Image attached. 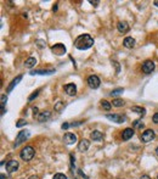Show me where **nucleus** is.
Segmentation results:
<instances>
[{"mask_svg":"<svg viewBox=\"0 0 158 179\" xmlns=\"http://www.w3.org/2000/svg\"><path fill=\"white\" fill-rule=\"evenodd\" d=\"M94 45V39L90 34H81L74 42V46L78 50H86Z\"/></svg>","mask_w":158,"mask_h":179,"instance_id":"obj_1","label":"nucleus"},{"mask_svg":"<svg viewBox=\"0 0 158 179\" xmlns=\"http://www.w3.org/2000/svg\"><path fill=\"white\" fill-rule=\"evenodd\" d=\"M34 155H35V150H34V148H32V146H26L24 149H22V151H21V154H20V156H21V159L23 160V161H31L33 157H34Z\"/></svg>","mask_w":158,"mask_h":179,"instance_id":"obj_2","label":"nucleus"},{"mask_svg":"<svg viewBox=\"0 0 158 179\" xmlns=\"http://www.w3.org/2000/svg\"><path fill=\"white\" fill-rule=\"evenodd\" d=\"M155 137H156V134H155V130L153 129H146L142 134H141V140H142V143H150V141H152L153 139H155Z\"/></svg>","mask_w":158,"mask_h":179,"instance_id":"obj_3","label":"nucleus"},{"mask_svg":"<svg viewBox=\"0 0 158 179\" xmlns=\"http://www.w3.org/2000/svg\"><path fill=\"white\" fill-rule=\"evenodd\" d=\"M29 138V130H22L18 133L16 140H15V148H17L20 144H22L24 140H27Z\"/></svg>","mask_w":158,"mask_h":179,"instance_id":"obj_4","label":"nucleus"},{"mask_svg":"<svg viewBox=\"0 0 158 179\" xmlns=\"http://www.w3.org/2000/svg\"><path fill=\"white\" fill-rule=\"evenodd\" d=\"M86 83H88V86L91 88V89H97L99 87H100V78L97 77V76H90V77H88V81H86Z\"/></svg>","mask_w":158,"mask_h":179,"instance_id":"obj_5","label":"nucleus"},{"mask_svg":"<svg viewBox=\"0 0 158 179\" xmlns=\"http://www.w3.org/2000/svg\"><path fill=\"white\" fill-rule=\"evenodd\" d=\"M51 51H52L55 55L61 56V55L66 54V46H65L63 44H61V43H57V44H55V45L51 46Z\"/></svg>","mask_w":158,"mask_h":179,"instance_id":"obj_6","label":"nucleus"},{"mask_svg":"<svg viewBox=\"0 0 158 179\" xmlns=\"http://www.w3.org/2000/svg\"><path fill=\"white\" fill-rule=\"evenodd\" d=\"M153 70H155V64H153V61L146 60V61L142 64V71H144V73L150 75L151 72H153Z\"/></svg>","mask_w":158,"mask_h":179,"instance_id":"obj_7","label":"nucleus"},{"mask_svg":"<svg viewBox=\"0 0 158 179\" xmlns=\"http://www.w3.org/2000/svg\"><path fill=\"white\" fill-rule=\"evenodd\" d=\"M106 118L112 121V122H114V123H124L125 119H127L125 116H122V115H110V113L106 116Z\"/></svg>","mask_w":158,"mask_h":179,"instance_id":"obj_8","label":"nucleus"},{"mask_svg":"<svg viewBox=\"0 0 158 179\" xmlns=\"http://www.w3.org/2000/svg\"><path fill=\"white\" fill-rule=\"evenodd\" d=\"M63 141L67 145H73V144L77 143V135L73 134V133H66L65 137H63Z\"/></svg>","mask_w":158,"mask_h":179,"instance_id":"obj_9","label":"nucleus"},{"mask_svg":"<svg viewBox=\"0 0 158 179\" xmlns=\"http://www.w3.org/2000/svg\"><path fill=\"white\" fill-rule=\"evenodd\" d=\"M18 167H20L18 161H16V160H10V161L7 162V165H6V171H7L9 173H13V172H16V171L18 170Z\"/></svg>","mask_w":158,"mask_h":179,"instance_id":"obj_10","label":"nucleus"},{"mask_svg":"<svg viewBox=\"0 0 158 179\" xmlns=\"http://www.w3.org/2000/svg\"><path fill=\"white\" fill-rule=\"evenodd\" d=\"M90 146V141L88 139H81L78 143V150L80 152H85Z\"/></svg>","mask_w":158,"mask_h":179,"instance_id":"obj_11","label":"nucleus"},{"mask_svg":"<svg viewBox=\"0 0 158 179\" xmlns=\"http://www.w3.org/2000/svg\"><path fill=\"white\" fill-rule=\"evenodd\" d=\"M65 91H66L70 96H74V95L77 94V87H76V84H73V83L66 84V86H65Z\"/></svg>","mask_w":158,"mask_h":179,"instance_id":"obj_12","label":"nucleus"},{"mask_svg":"<svg viewBox=\"0 0 158 179\" xmlns=\"http://www.w3.org/2000/svg\"><path fill=\"white\" fill-rule=\"evenodd\" d=\"M135 44H136V42H135V39L131 38V37H127V38H124V40H123V45H124L125 48H128V49L134 48Z\"/></svg>","mask_w":158,"mask_h":179,"instance_id":"obj_13","label":"nucleus"},{"mask_svg":"<svg viewBox=\"0 0 158 179\" xmlns=\"http://www.w3.org/2000/svg\"><path fill=\"white\" fill-rule=\"evenodd\" d=\"M133 135H134V129H131V128H125V129L123 130V133H122V139L127 141V140L131 139Z\"/></svg>","mask_w":158,"mask_h":179,"instance_id":"obj_14","label":"nucleus"},{"mask_svg":"<svg viewBox=\"0 0 158 179\" xmlns=\"http://www.w3.org/2000/svg\"><path fill=\"white\" fill-rule=\"evenodd\" d=\"M55 73V70H35V71H32L31 75L34 76V75H41V76H49V75H52Z\"/></svg>","mask_w":158,"mask_h":179,"instance_id":"obj_15","label":"nucleus"},{"mask_svg":"<svg viewBox=\"0 0 158 179\" xmlns=\"http://www.w3.org/2000/svg\"><path fill=\"white\" fill-rule=\"evenodd\" d=\"M117 28H118V31H119L120 33H127V32L129 31V24H128V22H125V21H120V22H118Z\"/></svg>","mask_w":158,"mask_h":179,"instance_id":"obj_16","label":"nucleus"},{"mask_svg":"<svg viewBox=\"0 0 158 179\" xmlns=\"http://www.w3.org/2000/svg\"><path fill=\"white\" fill-rule=\"evenodd\" d=\"M90 138H91V140H94V141H100V140L103 139V134H102L101 132H99V130H94V132H91Z\"/></svg>","mask_w":158,"mask_h":179,"instance_id":"obj_17","label":"nucleus"},{"mask_svg":"<svg viewBox=\"0 0 158 179\" xmlns=\"http://www.w3.org/2000/svg\"><path fill=\"white\" fill-rule=\"evenodd\" d=\"M50 116H51V112H50V111L40 112V115L38 116V121H39V122H45V121H48V119L50 118Z\"/></svg>","mask_w":158,"mask_h":179,"instance_id":"obj_18","label":"nucleus"},{"mask_svg":"<svg viewBox=\"0 0 158 179\" xmlns=\"http://www.w3.org/2000/svg\"><path fill=\"white\" fill-rule=\"evenodd\" d=\"M21 81H22V76H17V77H16V78H15V79H13V81L11 82V84H10V86L7 87L6 91H7V93H10L11 90L13 89V88H15V87H16V86H17V84H18V83L21 82Z\"/></svg>","mask_w":158,"mask_h":179,"instance_id":"obj_19","label":"nucleus"},{"mask_svg":"<svg viewBox=\"0 0 158 179\" xmlns=\"http://www.w3.org/2000/svg\"><path fill=\"white\" fill-rule=\"evenodd\" d=\"M35 64H37L35 57H28V59L26 60V62H24V66H26L27 68H32V67L35 66Z\"/></svg>","mask_w":158,"mask_h":179,"instance_id":"obj_20","label":"nucleus"},{"mask_svg":"<svg viewBox=\"0 0 158 179\" xmlns=\"http://www.w3.org/2000/svg\"><path fill=\"white\" fill-rule=\"evenodd\" d=\"M131 111L135 112V113H139V115H141V116H144V115L146 113V110H145L144 107H140V106H133V107H131Z\"/></svg>","mask_w":158,"mask_h":179,"instance_id":"obj_21","label":"nucleus"},{"mask_svg":"<svg viewBox=\"0 0 158 179\" xmlns=\"http://www.w3.org/2000/svg\"><path fill=\"white\" fill-rule=\"evenodd\" d=\"M124 100L123 99H119V97H116L113 101H112V105L114 106V107H122V106H124Z\"/></svg>","mask_w":158,"mask_h":179,"instance_id":"obj_22","label":"nucleus"},{"mask_svg":"<svg viewBox=\"0 0 158 179\" xmlns=\"http://www.w3.org/2000/svg\"><path fill=\"white\" fill-rule=\"evenodd\" d=\"M101 107H102L103 110H106V111H110L111 107H112V104L108 102L107 100H101Z\"/></svg>","mask_w":158,"mask_h":179,"instance_id":"obj_23","label":"nucleus"},{"mask_svg":"<svg viewBox=\"0 0 158 179\" xmlns=\"http://www.w3.org/2000/svg\"><path fill=\"white\" fill-rule=\"evenodd\" d=\"M124 91L123 88H117V89H113L111 91V96H118L119 94H122Z\"/></svg>","mask_w":158,"mask_h":179,"instance_id":"obj_24","label":"nucleus"},{"mask_svg":"<svg viewBox=\"0 0 158 179\" xmlns=\"http://www.w3.org/2000/svg\"><path fill=\"white\" fill-rule=\"evenodd\" d=\"M27 124V122L23 119V118H20L18 121H17V123H16V127L17 128H21V127H23V126H26Z\"/></svg>","mask_w":158,"mask_h":179,"instance_id":"obj_25","label":"nucleus"},{"mask_svg":"<svg viewBox=\"0 0 158 179\" xmlns=\"http://www.w3.org/2000/svg\"><path fill=\"white\" fill-rule=\"evenodd\" d=\"M52 179H67V176L63 174V173H56Z\"/></svg>","mask_w":158,"mask_h":179,"instance_id":"obj_26","label":"nucleus"},{"mask_svg":"<svg viewBox=\"0 0 158 179\" xmlns=\"http://www.w3.org/2000/svg\"><path fill=\"white\" fill-rule=\"evenodd\" d=\"M134 127L141 129V128H144V123H142L141 121H135V122H134Z\"/></svg>","mask_w":158,"mask_h":179,"instance_id":"obj_27","label":"nucleus"},{"mask_svg":"<svg viewBox=\"0 0 158 179\" xmlns=\"http://www.w3.org/2000/svg\"><path fill=\"white\" fill-rule=\"evenodd\" d=\"M39 91H40V90H35V91H34V94H32V95L28 97V100H29V101H32L33 99H35V97L39 95Z\"/></svg>","mask_w":158,"mask_h":179,"instance_id":"obj_28","label":"nucleus"},{"mask_svg":"<svg viewBox=\"0 0 158 179\" xmlns=\"http://www.w3.org/2000/svg\"><path fill=\"white\" fill-rule=\"evenodd\" d=\"M6 101H7V96L2 94V95H1V106H2V107H4V105L6 104Z\"/></svg>","mask_w":158,"mask_h":179,"instance_id":"obj_29","label":"nucleus"},{"mask_svg":"<svg viewBox=\"0 0 158 179\" xmlns=\"http://www.w3.org/2000/svg\"><path fill=\"white\" fill-rule=\"evenodd\" d=\"M63 107H65V106H63V104H62V102H59V104L55 106V110L60 112V111H61V108H63Z\"/></svg>","mask_w":158,"mask_h":179,"instance_id":"obj_30","label":"nucleus"},{"mask_svg":"<svg viewBox=\"0 0 158 179\" xmlns=\"http://www.w3.org/2000/svg\"><path fill=\"white\" fill-rule=\"evenodd\" d=\"M152 121H153L155 123H158V112H156V113L153 115V117H152Z\"/></svg>","mask_w":158,"mask_h":179,"instance_id":"obj_31","label":"nucleus"},{"mask_svg":"<svg viewBox=\"0 0 158 179\" xmlns=\"http://www.w3.org/2000/svg\"><path fill=\"white\" fill-rule=\"evenodd\" d=\"M68 127H71V124H68V123H63L62 124V129H65V130L68 129Z\"/></svg>","mask_w":158,"mask_h":179,"instance_id":"obj_32","label":"nucleus"},{"mask_svg":"<svg viewBox=\"0 0 158 179\" xmlns=\"http://www.w3.org/2000/svg\"><path fill=\"white\" fill-rule=\"evenodd\" d=\"M71 163H72V168H74V156L71 155Z\"/></svg>","mask_w":158,"mask_h":179,"instance_id":"obj_33","label":"nucleus"},{"mask_svg":"<svg viewBox=\"0 0 158 179\" xmlns=\"http://www.w3.org/2000/svg\"><path fill=\"white\" fill-rule=\"evenodd\" d=\"M89 2H90L91 5H94V6H97V4H99V1H92V0H90Z\"/></svg>","mask_w":158,"mask_h":179,"instance_id":"obj_34","label":"nucleus"},{"mask_svg":"<svg viewBox=\"0 0 158 179\" xmlns=\"http://www.w3.org/2000/svg\"><path fill=\"white\" fill-rule=\"evenodd\" d=\"M37 113H38V108H37V107H34V108H33V115H34V116H37Z\"/></svg>","mask_w":158,"mask_h":179,"instance_id":"obj_35","label":"nucleus"},{"mask_svg":"<svg viewBox=\"0 0 158 179\" xmlns=\"http://www.w3.org/2000/svg\"><path fill=\"white\" fill-rule=\"evenodd\" d=\"M140 179H151V178H150L149 176H146V174H144V176H141V177H140Z\"/></svg>","mask_w":158,"mask_h":179,"instance_id":"obj_36","label":"nucleus"},{"mask_svg":"<svg viewBox=\"0 0 158 179\" xmlns=\"http://www.w3.org/2000/svg\"><path fill=\"white\" fill-rule=\"evenodd\" d=\"M29 179H39L38 176H32V177H29Z\"/></svg>","mask_w":158,"mask_h":179,"instance_id":"obj_37","label":"nucleus"},{"mask_svg":"<svg viewBox=\"0 0 158 179\" xmlns=\"http://www.w3.org/2000/svg\"><path fill=\"white\" fill-rule=\"evenodd\" d=\"M153 4H155V5H156V6L158 7V0H156V1H153Z\"/></svg>","mask_w":158,"mask_h":179,"instance_id":"obj_38","label":"nucleus"},{"mask_svg":"<svg viewBox=\"0 0 158 179\" xmlns=\"http://www.w3.org/2000/svg\"><path fill=\"white\" fill-rule=\"evenodd\" d=\"M1 179H6L5 177H4V174H1Z\"/></svg>","mask_w":158,"mask_h":179,"instance_id":"obj_39","label":"nucleus"},{"mask_svg":"<svg viewBox=\"0 0 158 179\" xmlns=\"http://www.w3.org/2000/svg\"><path fill=\"white\" fill-rule=\"evenodd\" d=\"M156 154H157V156H158V146H157V149H156Z\"/></svg>","mask_w":158,"mask_h":179,"instance_id":"obj_40","label":"nucleus"},{"mask_svg":"<svg viewBox=\"0 0 158 179\" xmlns=\"http://www.w3.org/2000/svg\"><path fill=\"white\" fill-rule=\"evenodd\" d=\"M157 179H158V176H157Z\"/></svg>","mask_w":158,"mask_h":179,"instance_id":"obj_41","label":"nucleus"}]
</instances>
